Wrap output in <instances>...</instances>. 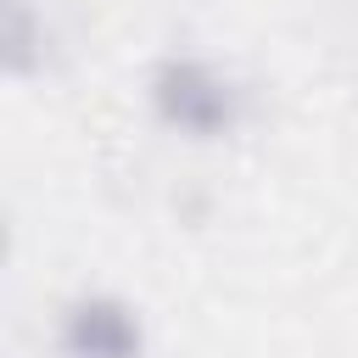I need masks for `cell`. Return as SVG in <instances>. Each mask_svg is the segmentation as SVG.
I'll return each instance as SVG.
<instances>
[{"label": "cell", "mask_w": 358, "mask_h": 358, "mask_svg": "<svg viewBox=\"0 0 358 358\" xmlns=\"http://www.w3.org/2000/svg\"><path fill=\"white\" fill-rule=\"evenodd\" d=\"M50 347L56 358H145V313L106 285H84L56 302L50 313Z\"/></svg>", "instance_id": "obj_2"}, {"label": "cell", "mask_w": 358, "mask_h": 358, "mask_svg": "<svg viewBox=\"0 0 358 358\" xmlns=\"http://www.w3.org/2000/svg\"><path fill=\"white\" fill-rule=\"evenodd\" d=\"M145 112L179 134V140H196V145H213V140H229L241 123H246V84L229 62L207 56V50H162L151 67H145Z\"/></svg>", "instance_id": "obj_1"}, {"label": "cell", "mask_w": 358, "mask_h": 358, "mask_svg": "<svg viewBox=\"0 0 358 358\" xmlns=\"http://www.w3.org/2000/svg\"><path fill=\"white\" fill-rule=\"evenodd\" d=\"M56 28L39 0H0V73L6 78H34L50 67Z\"/></svg>", "instance_id": "obj_3"}]
</instances>
